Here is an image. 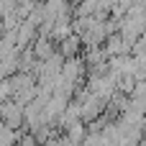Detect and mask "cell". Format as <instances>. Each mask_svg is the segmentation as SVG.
I'll use <instances>...</instances> for the list:
<instances>
[{
	"label": "cell",
	"mask_w": 146,
	"mask_h": 146,
	"mask_svg": "<svg viewBox=\"0 0 146 146\" xmlns=\"http://www.w3.org/2000/svg\"><path fill=\"white\" fill-rule=\"evenodd\" d=\"M80 46H82V38H80V36H74V33H69V36H67V38H62V44H59V56L77 59Z\"/></svg>",
	"instance_id": "cell-1"
}]
</instances>
